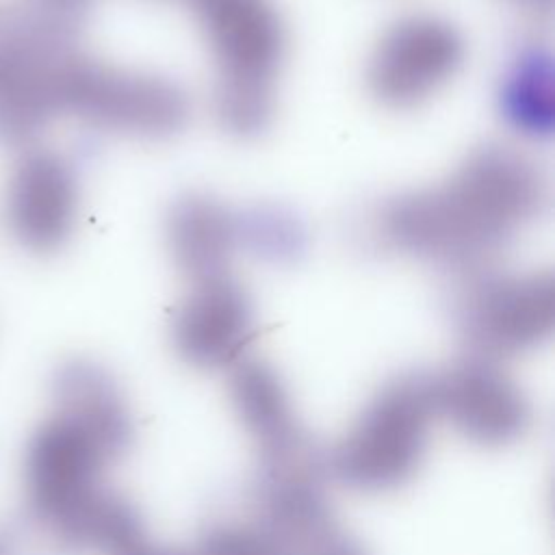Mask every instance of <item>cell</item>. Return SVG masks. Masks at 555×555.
I'll list each match as a JSON object with an SVG mask.
<instances>
[{
	"mask_svg": "<svg viewBox=\"0 0 555 555\" xmlns=\"http://www.w3.org/2000/svg\"><path fill=\"white\" fill-rule=\"evenodd\" d=\"M95 0H22V11L41 24L78 37Z\"/></svg>",
	"mask_w": 555,
	"mask_h": 555,
	"instance_id": "obj_18",
	"label": "cell"
},
{
	"mask_svg": "<svg viewBox=\"0 0 555 555\" xmlns=\"http://www.w3.org/2000/svg\"><path fill=\"white\" fill-rule=\"evenodd\" d=\"M195 555H286L278 540L256 520L208 522L193 548Z\"/></svg>",
	"mask_w": 555,
	"mask_h": 555,
	"instance_id": "obj_17",
	"label": "cell"
},
{
	"mask_svg": "<svg viewBox=\"0 0 555 555\" xmlns=\"http://www.w3.org/2000/svg\"><path fill=\"white\" fill-rule=\"evenodd\" d=\"M108 462L74 427L50 416L26 451L30 518L52 535L102 488Z\"/></svg>",
	"mask_w": 555,
	"mask_h": 555,
	"instance_id": "obj_11",
	"label": "cell"
},
{
	"mask_svg": "<svg viewBox=\"0 0 555 555\" xmlns=\"http://www.w3.org/2000/svg\"><path fill=\"white\" fill-rule=\"evenodd\" d=\"M548 178L512 143L470 150L440 182L384 195L351 221L353 243L377 256L412 258L453 275L499 264L546 212Z\"/></svg>",
	"mask_w": 555,
	"mask_h": 555,
	"instance_id": "obj_1",
	"label": "cell"
},
{
	"mask_svg": "<svg viewBox=\"0 0 555 555\" xmlns=\"http://www.w3.org/2000/svg\"><path fill=\"white\" fill-rule=\"evenodd\" d=\"M59 108L89 130L141 141L171 139L193 115L191 95L178 80L100 61L80 46L65 56Z\"/></svg>",
	"mask_w": 555,
	"mask_h": 555,
	"instance_id": "obj_4",
	"label": "cell"
},
{
	"mask_svg": "<svg viewBox=\"0 0 555 555\" xmlns=\"http://www.w3.org/2000/svg\"><path fill=\"white\" fill-rule=\"evenodd\" d=\"M436 421L431 373H397L375 390L351 427L323 451L327 479L362 494L405 486L425 460Z\"/></svg>",
	"mask_w": 555,
	"mask_h": 555,
	"instance_id": "obj_3",
	"label": "cell"
},
{
	"mask_svg": "<svg viewBox=\"0 0 555 555\" xmlns=\"http://www.w3.org/2000/svg\"><path fill=\"white\" fill-rule=\"evenodd\" d=\"M76 37L22 9L0 15V145L30 147L61 119V69Z\"/></svg>",
	"mask_w": 555,
	"mask_h": 555,
	"instance_id": "obj_7",
	"label": "cell"
},
{
	"mask_svg": "<svg viewBox=\"0 0 555 555\" xmlns=\"http://www.w3.org/2000/svg\"><path fill=\"white\" fill-rule=\"evenodd\" d=\"M254 334V301L230 271L189 282L169 323L176 356L202 371H230L247 358Z\"/></svg>",
	"mask_w": 555,
	"mask_h": 555,
	"instance_id": "obj_10",
	"label": "cell"
},
{
	"mask_svg": "<svg viewBox=\"0 0 555 555\" xmlns=\"http://www.w3.org/2000/svg\"><path fill=\"white\" fill-rule=\"evenodd\" d=\"M466 37L449 17L416 11L392 20L364 61V87L388 111L427 104L466 63Z\"/></svg>",
	"mask_w": 555,
	"mask_h": 555,
	"instance_id": "obj_6",
	"label": "cell"
},
{
	"mask_svg": "<svg viewBox=\"0 0 555 555\" xmlns=\"http://www.w3.org/2000/svg\"><path fill=\"white\" fill-rule=\"evenodd\" d=\"M447 312L468 356L492 362L516 358L538 349L553 334V275L499 264L453 275Z\"/></svg>",
	"mask_w": 555,
	"mask_h": 555,
	"instance_id": "obj_5",
	"label": "cell"
},
{
	"mask_svg": "<svg viewBox=\"0 0 555 555\" xmlns=\"http://www.w3.org/2000/svg\"><path fill=\"white\" fill-rule=\"evenodd\" d=\"M52 416L80 431L113 464L132 444L134 425L115 375L91 358L61 362L50 379Z\"/></svg>",
	"mask_w": 555,
	"mask_h": 555,
	"instance_id": "obj_12",
	"label": "cell"
},
{
	"mask_svg": "<svg viewBox=\"0 0 555 555\" xmlns=\"http://www.w3.org/2000/svg\"><path fill=\"white\" fill-rule=\"evenodd\" d=\"M238 254L269 267L297 264L310 249V230L293 208L258 202L236 210Z\"/></svg>",
	"mask_w": 555,
	"mask_h": 555,
	"instance_id": "obj_16",
	"label": "cell"
},
{
	"mask_svg": "<svg viewBox=\"0 0 555 555\" xmlns=\"http://www.w3.org/2000/svg\"><path fill=\"white\" fill-rule=\"evenodd\" d=\"M117 555H195L193 548L186 551V548H178V546H165V544H158V542H152L147 535L137 540L134 544H130L128 548L119 551Z\"/></svg>",
	"mask_w": 555,
	"mask_h": 555,
	"instance_id": "obj_19",
	"label": "cell"
},
{
	"mask_svg": "<svg viewBox=\"0 0 555 555\" xmlns=\"http://www.w3.org/2000/svg\"><path fill=\"white\" fill-rule=\"evenodd\" d=\"M496 111L505 128L529 143L553 137L555 74L551 46L522 37L509 52L496 85Z\"/></svg>",
	"mask_w": 555,
	"mask_h": 555,
	"instance_id": "obj_15",
	"label": "cell"
},
{
	"mask_svg": "<svg viewBox=\"0 0 555 555\" xmlns=\"http://www.w3.org/2000/svg\"><path fill=\"white\" fill-rule=\"evenodd\" d=\"M197 20L212 63V115L234 139H258L278 106L288 28L273 0H182Z\"/></svg>",
	"mask_w": 555,
	"mask_h": 555,
	"instance_id": "obj_2",
	"label": "cell"
},
{
	"mask_svg": "<svg viewBox=\"0 0 555 555\" xmlns=\"http://www.w3.org/2000/svg\"><path fill=\"white\" fill-rule=\"evenodd\" d=\"M78 219L76 160L41 143L20 150L4 189V223L15 245L35 256L56 254L74 238Z\"/></svg>",
	"mask_w": 555,
	"mask_h": 555,
	"instance_id": "obj_8",
	"label": "cell"
},
{
	"mask_svg": "<svg viewBox=\"0 0 555 555\" xmlns=\"http://www.w3.org/2000/svg\"><path fill=\"white\" fill-rule=\"evenodd\" d=\"M520 9H527L531 13H548L553 7V0H509Z\"/></svg>",
	"mask_w": 555,
	"mask_h": 555,
	"instance_id": "obj_20",
	"label": "cell"
},
{
	"mask_svg": "<svg viewBox=\"0 0 555 555\" xmlns=\"http://www.w3.org/2000/svg\"><path fill=\"white\" fill-rule=\"evenodd\" d=\"M163 230L167 251L189 282L228 273L238 254L236 210L206 191L178 195Z\"/></svg>",
	"mask_w": 555,
	"mask_h": 555,
	"instance_id": "obj_13",
	"label": "cell"
},
{
	"mask_svg": "<svg viewBox=\"0 0 555 555\" xmlns=\"http://www.w3.org/2000/svg\"><path fill=\"white\" fill-rule=\"evenodd\" d=\"M228 392L236 418L256 442L258 457L282 455L310 440L282 375L269 362L243 358L230 369Z\"/></svg>",
	"mask_w": 555,
	"mask_h": 555,
	"instance_id": "obj_14",
	"label": "cell"
},
{
	"mask_svg": "<svg viewBox=\"0 0 555 555\" xmlns=\"http://www.w3.org/2000/svg\"><path fill=\"white\" fill-rule=\"evenodd\" d=\"M431 388L438 421L473 444L507 447L531 425V403L501 362L466 353L431 373Z\"/></svg>",
	"mask_w": 555,
	"mask_h": 555,
	"instance_id": "obj_9",
	"label": "cell"
}]
</instances>
